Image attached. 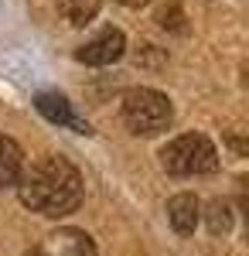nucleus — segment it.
<instances>
[{
    "label": "nucleus",
    "instance_id": "7ed1b4c3",
    "mask_svg": "<svg viewBox=\"0 0 249 256\" xmlns=\"http://www.w3.org/2000/svg\"><path fill=\"white\" fill-rule=\"evenodd\" d=\"M160 164L168 174L178 178H194V174H212L218 168V150L205 134H181L171 144L160 147Z\"/></svg>",
    "mask_w": 249,
    "mask_h": 256
},
{
    "label": "nucleus",
    "instance_id": "1a4fd4ad",
    "mask_svg": "<svg viewBox=\"0 0 249 256\" xmlns=\"http://www.w3.org/2000/svg\"><path fill=\"white\" fill-rule=\"evenodd\" d=\"M99 7H102V0H62V14L68 18V24H89V20L99 14Z\"/></svg>",
    "mask_w": 249,
    "mask_h": 256
},
{
    "label": "nucleus",
    "instance_id": "39448f33",
    "mask_svg": "<svg viewBox=\"0 0 249 256\" xmlns=\"http://www.w3.org/2000/svg\"><path fill=\"white\" fill-rule=\"evenodd\" d=\"M28 256H96V242L89 232L65 226V229H55L52 236H44V242L34 246Z\"/></svg>",
    "mask_w": 249,
    "mask_h": 256
},
{
    "label": "nucleus",
    "instance_id": "423d86ee",
    "mask_svg": "<svg viewBox=\"0 0 249 256\" xmlns=\"http://www.w3.org/2000/svg\"><path fill=\"white\" fill-rule=\"evenodd\" d=\"M34 106H38V113L48 123H55V126H72L76 134H92V126L86 123V120L76 116V110H72V102L62 96V92H55V89H44V92H38L34 96Z\"/></svg>",
    "mask_w": 249,
    "mask_h": 256
},
{
    "label": "nucleus",
    "instance_id": "6e6552de",
    "mask_svg": "<svg viewBox=\"0 0 249 256\" xmlns=\"http://www.w3.org/2000/svg\"><path fill=\"white\" fill-rule=\"evenodd\" d=\"M20 171H24V150L18 147V140L0 134V188L18 184Z\"/></svg>",
    "mask_w": 249,
    "mask_h": 256
},
{
    "label": "nucleus",
    "instance_id": "20e7f679",
    "mask_svg": "<svg viewBox=\"0 0 249 256\" xmlns=\"http://www.w3.org/2000/svg\"><path fill=\"white\" fill-rule=\"evenodd\" d=\"M123 52H126V38H123V31L120 28H106V31H99L96 38H89L86 44H78L76 58L82 65H113V62L123 58Z\"/></svg>",
    "mask_w": 249,
    "mask_h": 256
},
{
    "label": "nucleus",
    "instance_id": "0eeeda50",
    "mask_svg": "<svg viewBox=\"0 0 249 256\" xmlns=\"http://www.w3.org/2000/svg\"><path fill=\"white\" fill-rule=\"evenodd\" d=\"M198 218H202V202L188 192H181V195H174L168 202V222L174 226V232H181V236H192L194 226H198Z\"/></svg>",
    "mask_w": 249,
    "mask_h": 256
},
{
    "label": "nucleus",
    "instance_id": "9b49d317",
    "mask_svg": "<svg viewBox=\"0 0 249 256\" xmlns=\"http://www.w3.org/2000/svg\"><path fill=\"white\" fill-rule=\"evenodd\" d=\"M116 4H123V7H144V4H150V0H116Z\"/></svg>",
    "mask_w": 249,
    "mask_h": 256
},
{
    "label": "nucleus",
    "instance_id": "f257e3e1",
    "mask_svg": "<svg viewBox=\"0 0 249 256\" xmlns=\"http://www.w3.org/2000/svg\"><path fill=\"white\" fill-rule=\"evenodd\" d=\"M18 195L20 202L48 218L72 216L82 205V174L68 158L48 154L38 164H31L18 178Z\"/></svg>",
    "mask_w": 249,
    "mask_h": 256
},
{
    "label": "nucleus",
    "instance_id": "f03ea898",
    "mask_svg": "<svg viewBox=\"0 0 249 256\" xmlns=\"http://www.w3.org/2000/svg\"><path fill=\"white\" fill-rule=\"evenodd\" d=\"M123 123L134 130V134H144V137H154V134H164L174 120V106L164 92H157L150 86H136V89H126L123 92Z\"/></svg>",
    "mask_w": 249,
    "mask_h": 256
},
{
    "label": "nucleus",
    "instance_id": "9d476101",
    "mask_svg": "<svg viewBox=\"0 0 249 256\" xmlns=\"http://www.w3.org/2000/svg\"><path fill=\"white\" fill-rule=\"evenodd\" d=\"M208 229L215 232V236L232 229V205L229 202H212L208 205Z\"/></svg>",
    "mask_w": 249,
    "mask_h": 256
}]
</instances>
